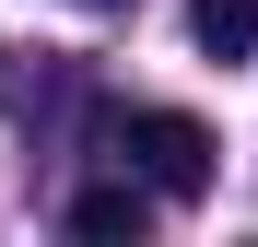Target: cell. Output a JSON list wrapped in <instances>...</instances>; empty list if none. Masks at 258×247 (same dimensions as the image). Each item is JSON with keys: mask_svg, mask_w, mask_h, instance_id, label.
Segmentation results:
<instances>
[{"mask_svg": "<svg viewBox=\"0 0 258 247\" xmlns=\"http://www.w3.org/2000/svg\"><path fill=\"white\" fill-rule=\"evenodd\" d=\"M200 59H258V0H188Z\"/></svg>", "mask_w": 258, "mask_h": 247, "instance_id": "cell-3", "label": "cell"}, {"mask_svg": "<svg viewBox=\"0 0 258 247\" xmlns=\"http://www.w3.org/2000/svg\"><path fill=\"white\" fill-rule=\"evenodd\" d=\"M117 153H129V177H153V200H200V188H211V153H223V141H211L188 106H141V118L117 130Z\"/></svg>", "mask_w": 258, "mask_h": 247, "instance_id": "cell-1", "label": "cell"}, {"mask_svg": "<svg viewBox=\"0 0 258 247\" xmlns=\"http://www.w3.org/2000/svg\"><path fill=\"white\" fill-rule=\"evenodd\" d=\"M141 224H153V177H106L71 200V235H141Z\"/></svg>", "mask_w": 258, "mask_h": 247, "instance_id": "cell-2", "label": "cell"}]
</instances>
